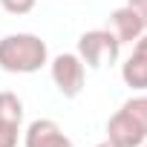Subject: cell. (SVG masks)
<instances>
[{
    "instance_id": "1",
    "label": "cell",
    "mask_w": 147,
    "mask_h": 147,
    "mask_svg": "<svg viewBox=\"0 0 147 147\" xmlns=\"http://www.w3.org/2000/svg\"><path fill=\"white\" fill-rule=\"evenodd\" d=\"M46 43L38 35H6L0 40V66L6 72H38L46 63Z\"/></svg>"
},
{
    "instance_id": "2",
    "label": "cell",
    "mask_w": 147,
    "mask_h": 147,
    "mask_svg": "<svg viewBox=\"0 0 147 147\" xmlns=\"http://www.w3.org/2000/svg\"><path fill=\"white\" fill-rule=\"evenodd\" d=\"M118 49H121V43L110 29H90L78 38V58L95 69L104 63H115Z\"/></svg>"
},
{
    "instance_id": "3",
    "label": "cell",
    "mask_w": 147,
    "mask_h": 147,
    "mask_svg": "<svg viewBox=\"0 0 147 147\" xmlns=\"http://www.w3.org/2000/svg\"><path fill=\"white\" fill-rule=\"evenodd\" d=\"M52 81L61 90V95L75 98L84 90V61L72 52H61L52 61Z\"/></svg>"
},
{
    "instance_id": "4",
    "label": "cell",
    "mask_w": 147,
    "mask_h": 147,
    "mask_svg": "<svg viewBox=\"0 0 147 147\" xmlns=\"http://www.w3.org/2000/svg\"><path fill=\"white\" fill-rule=\"evenodd\" d=\"M26 147H75V144L52 118H38L26 130Z\"/></svg>"
},
{
    "instance_id": "5",
    "label": "cell",
    "mask_w": 147,
    "mask_h": 147,
    "mask_svg": "<svg viewBox=\"0 0 147 147\" xmlns=\"http://www.w3.org/2000/svg\"><path fill=\"white\" fill-rule=\"evenodd\" d=\"M107 138H110L113 144H118V147H138V144L147 138V133H144L124 110H118V113L107 121Z\"/></svg>"
},
{
    "instance_id": "6",
    "label": "cell",
    "mask_w": 147,
    "mask_h": 147,
    "mask_svg": "<svg viewBox=\"0 0 147 147\" xmlns=\"http://www.w3.org/2000/svg\"><path fill=\"white\" fill-rule=\"evenodd\" d=\"M110 32L118 38V43H133L138 40V35H144V26L130 6H121L110 15Z\"/></svg>"
},
{
    "instance_id": "7",
    "label": "cell",
    "mask_w": 147,
    "mask_h": 147,
    "mask_svg": "<svg viewBox=\"0 0 147 147\" xmlns=\"http://www.w3.org/2000/svg\"><path fill=\"white\" fill-rule=\"evenodd\" d=\"M121 75H124V84L133 87V90H147V58L141 55H130L124 69H121Z\"/></svg>"
},
{
    "instance_id": "8",
    "label": "cell",
    "mask_w": 147,
    "mask_h": 147,
    "mask_svg": "<svg viewBox=\"0 0 147 147\" xmlns=\"http://www.w3.org/2000/svg\"><path fill=\"white\" fill-rule=\"evenodd\" d=\"M20 121H23V104H20V98L15 92L3 90V92H0V124L20 127Z\"/></svg>"
},
{
    "instance_id": "9",
    "label": "cell",
    "mask_w": 147,
    "mask_h": 147,
    "mask_svg": "<svg viewBox=\"0 0 147 147\" xmlns=\"http://www.w3.org/2000/svg\"><path fill=\"white\" fill-rule=\"evenodd\" d=\"M144 133H147V95H136V98H130V101H124V107H121Z\"/></svg>"
},
{
    "instance_id": "10",
    "label": "cell",
    "mask_w": 147,
    "mask_h": 147,
    "mask_svg": "<svg viewBox=\"0 0 147 147\" xmlns=\"http://www.w3.org/2000/svg\"><path fill=\"white\" fill-rule=\"evenodd\" d=\"M0 6L9 15H26V12L35 9V0H0Z\"/></svg>"
},
{
    "instance_id": "11",
    "label": "cell",
    "mask_w": 147,
    "mask_h": 147,
    "mask_svg": "<svg viewBox=\"0 0 147 147\" xmlns=\"http://www.w3.org/2000/svg\"><path fill=\"white\" fill-rule=\"evenodd\" d=\"M0 147H18V127L0 124Z\"/></svg>"
},
{
    "instance_id": "12",
    "label": "cell",
    "mask_w": 147,
    "mask_h": 147,
    "mask_svg": "<svg viewBox=\"0 0 147 147\" xmlns=\"http://www.w3.org/2000/svg\"><path fill=\"white\" fill-rule=\"evenodd\" d=\"M127 6L138 15V20H141V26L147 29V0H127Z\"/></svg>"
},
{
    "instance_id": "13",
    "label": "cell",
    "mask_w": 147,
    "mask_h": 147,
    "mask_svg": "<svg viewBox=\"0 0 147 147\" xmlns=\"http://www.w3.org/2000/svg\"><path fill=\"white\" fill-rule=\"evenodd\" d=\"M133 55H141V58H147V35H138V40H136V49H133Z\"/></svg>"
},
{
    "instance_id": "14",
    "label": "cell",
    "mask_w": 147,
    "mask_h": 147,
    "mask_svg": "<svg viewBox=\"0 0 147 147\" xmlns=\"http://www.w3.org/2000/svg\"><path fill=\"white\" fill-rule=\"evenodd\" d=\"M95 147H118V144H113V141L107 138V141H101V144H95Z\"/></svg>"
},
{
    "instance_id": "15",
    "label": "cell",
    "mask_w": 147,
    "mask_h": 147,
    "mask_svg": "<svg viewBox=\"0 0 147 147\" xmlns=\"http://www.w3.org/2000/svg\"><path fill=\"white\" fill-rule=\"evenodd\" d=\"M144 147H147V144H144Z\"/></svg>"
}]
</instances>
